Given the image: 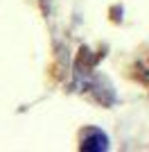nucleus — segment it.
Segmentation results:
<instances>
[{"label": "nucleus", "instance_id": "obj_1", "mask_svg": "<svg viewBox=\"0 0 149 152\" xmlns=\"http://www.w3.org/2000/svg\"><path fill=\"white\" fill-rule=\"evenodd\" d=\"M106 139L99 129H90V136L88 139H81V150H106Z\"/></svg>", "mask_w": 149, "mask_h": 152}]
</instances>
